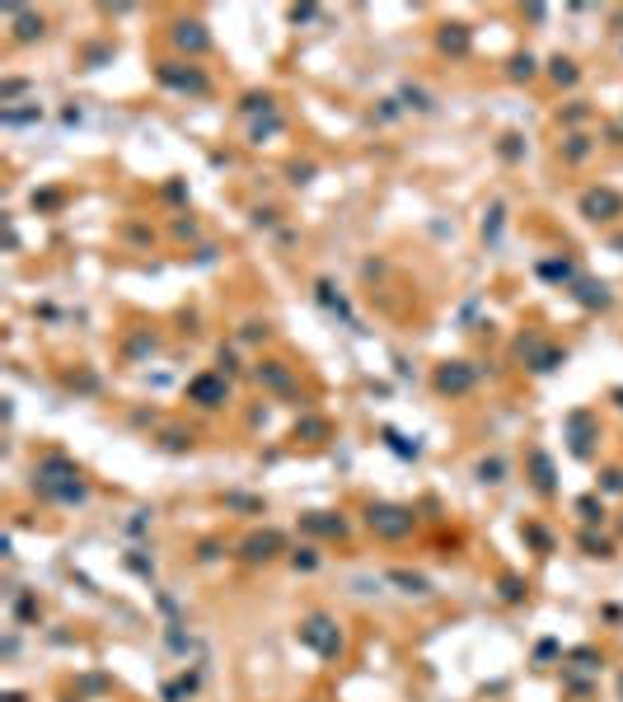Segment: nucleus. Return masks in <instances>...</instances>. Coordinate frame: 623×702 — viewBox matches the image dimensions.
<instances>
[{
  "instance_id": "obj_1",
  "label": "nucleus",
  "mask_w": 623,
  "mask_h": 702,
  "mask_svg": "<svg viewBox=\"0 0 623 702\" xmlns=\"http://www.w3.org/2000/svg\"><path fill=\"white\" fill-rule=\"evenodd\" d=\"M586 207H591V211H614V197H591Z\"/></svg>"
}]
</instances>
